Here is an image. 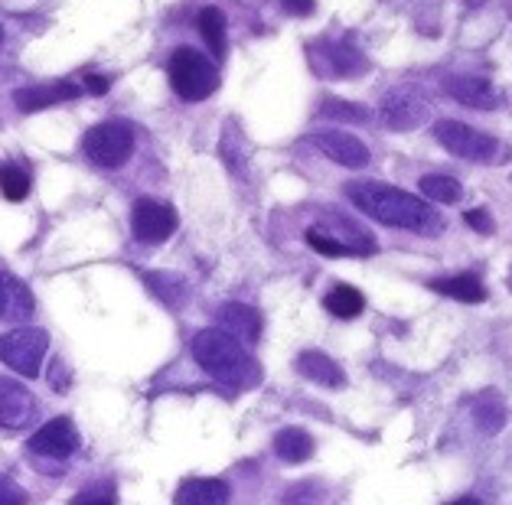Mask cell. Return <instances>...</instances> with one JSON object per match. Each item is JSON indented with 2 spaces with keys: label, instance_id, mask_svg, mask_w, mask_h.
Segmentation results:
<instances>
[{
  "label": "cell",
  "instance_id": "1",
  "mask_svg": "<svg viewBox=\"0 0 512 505\" xmlns=\"http://www.w3.org/2000/svg\"><path fill=\"white\" fill-rule=\"evenodd\" d=\"M343 193L353 199V206L366 212L369 219H376L392 229H408L418 235H441L444 232V216L431 202L405 193V189L376 183V180H359L346 183Z\"/></svg>",
  "mask_w": 512,
  "mask_h": 505
},
{
  "label": "cell",
  "instance_id": "2",
  "mask_svg": "<svg viewBox=\"0 0 512 505\" xmlns=\"http://www.w3.org/2000/svg\"><path fill=\"white\" fill-rule=\"evenodd\" d=\"M193 359L212 378H219V382L232 388H255L261 382V365L222 326H209V330L193 336Z\"/></svg>",
  "mask_w": 512,
  "mask_h": 505
},
{
  "label": "cell",
  "instance_id": "3",
  "mask_svg": "<svg viewBox=\"0 0 512 505\" xmlns=\"http://www.w3.org/2000/svg\"><path fill=\"white\" fill-rule=\"evenodd\" d=\"M170 85L183 101H206L219 88V69L203 53L180 46L170 56Z\"/></svg>",
  "mask_w": 512,
  "mask_h": 505
},
{
  "label": "cell",
  "instance_id": "4",
  "mask_svg": "<svg viewBox=\"0 0 512 505\" xmlns=\"http://www.w3.org/2000/svg\"><path fill=\"white\" fill-rule=\"evenodd\" d=\"M46 349H49V336L43 330H36V326H20V330L0 336V362L27 378L40 375Z\"/></svg>",
  "mask_w": 512,
  "mask_h": 505
},
{
  "label": "cell",
  "instance_id": "5",
  "mask_svg": "<svg viewBox=\"0 0 512 505\" xmlns=\"http://www.w3.org/2000/svg\"><path fill=\"white\" fill-rule=\"evenodd\" d=\"M434 141L441 144L447 154H454L460 160H473V163H490L499 147L496 137L470 128L464 121H454V118H441L434 124Z\"/></svg>",
  "mask_w": 512,
  "mask_h": 505
},
{
  "label": "cell",
  "instance_id": "6",
  "mask_svg": "<svg viewBox=\"0 0 512 505\" xmlns=\"http://www.w3.org/2000/svg\"><path fill=\"white\" fill-rule=\"evenodd\" d=\"M82 147H85V157H89L95 167L118 170L134 154V134L131 128H124V124L105 121V124H95V128L85 134Z\"/></svg>",
  "mask_w": 512,
  "mask_h": 505
},
{
  "label": "cell",
  "instance_id": "7",
  "mask_svg": "<svg viewBox=\"0 0 512 505\" xmlns=\"http://www.w3.org/2000/svg\"><path fill=\"white\" fill-rule=\"evenodd\" d=\"M310 66L317 75H327V79H353L369 69L366 56L359 53L353 43L346 40H320L307 46Z\"/></svg>",
  "mask_w": 512,
  "mask_h": 505
},
{
  "label": "cell",
  "instance_id": "8",
  "mask_svg": "<svg viewBox=\"0 0 512 505\" xmlns=\"http://www.w3.org/2000/svg\"><path fill=\"white\" fill-rule=\"evenodd\" d=\"M131 229L137 235V242L157 245L167 242V238L177 232V212L167 202L157 199H137L131 209Z\"/></svg>",
  "mask_w": 512,
  "mask_h": 505
},
{
  "label": "cell",
  "instance_id": "9",
  "mask_svg": "<svg viewBox=\"0 0 512 505\" xmlns=\"http://www.w3.org/2000/svg\"><path fill=\"white\" fill-rule=\"evenodd\" d=\"M431 108L415 88H392L389 95L382 98V121L389 124L392 131H415L428 121Z\"/></svg>",
  "mask_w": 512,
  "mask_h": 505
},
{
  "label": "cell",
  "instance_id": "10",
  "mask_svg": "<svg viewBox=\"0 0 512 505\" xmlns=\"http://www.w3.org/2000/svg\"><path fill=\"white\" fill-rule=\"evenodd\" d=\"M79 444H82V437L76 431V424H72V418H53L30 437L27 450L33 453V457L69 460L72 453L79 450Z\"/></svg>",
  "mask_w": 512,
  "mask_h": 505
},
{
  "label": "cell",
  "instance_id": "11",
  "mask_svg": "<svg viewBox=\"0 0 512 505\" xmlns=\"http://www.w3.org/2000/svg\"><path fill=\"white\" fill-rule=\"evenodd\" d=\"M36 398L30 388H23L14 378H0V427L4 431H23L36 424Z\"/></svg>",
  "mask_w": 512,
  "mask_h": 505
},
{
  "label": "cell",
  "instance_id": "12",
  "mask_svg": "<svg viewBox=\"0 0 512 505\" xmlns=\"http://www.w3.org/2000/svg\"><path fill=\"white\" fill-rule=\"evenodd\" d=\"M317 150H323L330 160H336L340 167L346 170H362L369 163V150L366 144L359 141L353 134H343V131H323V134H314L310 137Z\"/></svg>",
  "mask_w": 512,
  "mask_h": 505
},
{
  "label": "cell",
  "instance_id": "13",
  "mask_svg": "<svg viewBox=\"0 0 512 505\" xmlns=\"http://www.w3.org/2000/svg\"><path fill=\"white\" fill-rule=\"evenodd\" d=\"M447 95H451L454 101H460V105L467 108H477V111H490L499 105V95L496 88L480 79V75H451V79L444 82Z\"/></svg>",
  "mask_w": 512,
  "mask_h": 505
},
{
  "label": "cell",
  "instance_id": "14",
  "mask_svg": "<svg viewBox=\"0 0 512 505\" xmlns=\"http://www.w3.org/2000/svg\"><path fill=\"white\" fill-rule=\"evenodd\" d=\"M79 95H82V88H76L72 82L27 85V88H20V92L14 95V105L20 111H27V115H33V111L49 108V105H59V101H69V98H79Z\"/></svg>",
  "mask_w": 512,
  "mask_h": 505
},
{
  "label": "cell",
  "instance_id": "15",
  "mask_svg": "<svg viewBox=\"0 0 512 505\" xmlns=\"http://www.w3.org/2000/svg\"><path fill=\"white\" fill-rule=\"evenodd\" d=\"M219 323L229 336H235L239 343H258L261 336V313L248 303H226L219 310Z\"/></svg>",
  "mask_w": 512,
  "mask_h": 505
},
{
  "label": "cell",
  "instance_id": "16",
  "mask_svg": "<svg viewBox=\"0 0 512 505\" xmlns=\"http://www.w3.org/2000/svg\"><path fill=\"white\" fill-rule=\"evenodd\" d=\"M297 372H301L307 382H314V385H323V388H343L346 385V375L343 369L336 365L330 356H323V352L317 349H307L297 356Z\"/></svg>",
  "mask_w": 512,
  "mask_h": 505
},
{
  "label": "cell",
  "instance_id": "17",
  "mask_svg": "<svg viewBox=\"0 0 512 505\" xmlns=\"http://www.w3.org/2000/svg\"><path fill=\"white\" fill-rule=\"evenodd\" d=\"M173 502L177 505H229V486H226V479H212V476L186 479L177 489V496H173Z\"/></svg>",
  "mask_w": 512,
  "mask_h": 505
},
{
  "label": "cell",
  "instance_id": "18",
  "mask_svg": "<svg viewBox=\"0 0 512 505\" xmlns=\"http://www.w3.org/2000/svg\"><path fill=\"white\" fill-rule=\"evenodd\" d=\"M431 290L437 294L451 297V300H460V303H480L486 300V287L477 274H454V277H437L431 281Z\"/></svg>",
  "mask_w": 512,
  "mask_h": 505
},
{
  "label": "cell",
  "instance_id": "19",
  "mask_svg": "<svg viewBox=\"0 0 512 505\" xmlns=\"http://www.w3.org/2000/svg\"><path fill=\"white\" fill-rule=\"evenodd\" d=\"M314 450H317L314 437L301 431V427H284V431L274 437V453H278L284 463H307L314 457Z\"/></svg>",
  "mask_w": 512,
  "mask_h": 505
},
{
  "label": "cell",
  "instance_id": "20",
  "mask_svg": "<svg viewBox=\"0 0 512 505\" xmlns=\"http://www.w3.org/2000/svg\"><path fill=\"white\" fill-rule=\"evenodd\" d=\"M33 313V297L30 290L23 287L20 281H14V277H7L4 271H0V317H30Z\"/></svg>",
  "mask_w": 512,
  "mask_h": 505
},
{
  "label": "cell",
  "instance_id": "21",
  "mask_svg": "<svg viewBox=\"0 0 512 505\" xmlns=\"http://www.w3.org/2000/svg\"><path fill=\"white\" fill-rule=\"evenodd\" d=\"M196 27H199V33H203V40H206L212 56H216V59L226 56V17H222L219 7H203V10H199Z\"/></svg>",
  "mask_w": 512,
  "mask_h": 505
},
{
  "label": "cell",
  "instance_id": "22",
  "mask_svg": "<svg viewBox=\"0 0 512 505\" xmlns=\"http://www.w3.org/2000/svg\"><path fill=\"white\" fill-rule=\"evenodd\" d=\"M323 303H327V310L340 320H353L362 313V307H366V300H362V294L353 284H336Z\"/></svg>",
  "mask_w": 512,
  "mask_h": 505
},
{
  "label": "cell",
  "instance_id": "23",
  "mask_svg": "<svg viewBox=\"0 0 512 505\" xmlns=\"http://www.w3.org/2000/svg\"><path fill=\"white\" fill-rule=\"evenodd\" d=\"M219 154L226 160V167L232 173H245L248 167V154H245V141L239 134V124L229 121L226 128H222V137H219Z\"/></svg>",
  "mask_w": 512,
  "mask_h": 505
},
{
  "label": "cell",
  "instance_id": "24",
  "mask_svg": "<svg viewBox=\"0 0 512 505\" xmlns=\"http://www.w3.org/2000/svg\"><path fill=\"white\" fill-rule=\"evenodd\" d=\"M418 189L431 202H444V206H451V202H460V196H464V186H460L454 176H441V173L421 176Z\"/></svg>",
  "mask_w": 512,
  "mask_h": 505
},
{
  "label": "cell",
  "instance_id": "25",
  "mask_svg": "<svg viewBox=\"0 0 512 505\" xmlns=\"http://www.w3.org/2000/svg\"><path fill=\"white\" fill-rule=\"evenodd\" d=\"M473 418H477L480 431L499 434V431H503V421H506V408H503V401L493 395V391H486V395L477 401V408H473Z\"/></svg>",
  "mask_w": 512,
  "mask_h": 505
},
{
  "label": "cell",
  "instance_id": "26",
  "mask_svg": "<svg viewBox=\"0 0 512 505\" xmlns=\"http://www.w3.org/2000/svg\"><path fill=\"white\" fill-rule=\"evenodd\" d=\"M0 193L10 202L27 199L30 193V173L17 167V163H0Z\"/></svg>",
  "mask_w": 512,
  "mask_h": 505
},
{
  "label": "cell",
  "instance_id": "27",
  "mask_svg": "<svg viewBox=\"0 0 512 505\" xmlns=\"http://www.w3.org/2000/svg\"><path fill=\"white\" fill-rule=\"evenodd\" d=\"M144 281L151 284L154 294L164 303H170V307H180L183 297H186V287L177 281V277H170V274H144Z\"/></svg>",
  "mask_w": 512,
  "mask_h": 505
},
{
  "label": "cell",
  "instance_id": "28",
  "mask_svg": "<svg viewBox=\"0 0 512 505\" xmlns=\"http://www.w3.org/2000/svg\"><path fill=\"white\" fill-rule=\"evenodd\" d=\"M307 245L317 251V255H327V258H346L353 255L349 245H343V238H336L323 229H307Z\"/></svg>",
  "mask_w": 512,
  "mask_h": 505
},
{
  "label": "cell",
  "instance_id": "29",
  "mask_svg": "<svg viewBox=\"0 0 512 505\" xmlns=\"http://www.w3.org/2000/svg\"><path fill=\"white\" fill-rule=\"evenodd\" d=\"M320 115L340 118V121H369V108L353 105V101H343V98H327L320 105Z\"/></svg>",
  "mask_w": 512,
  "mask_h": 505
},
{
  "label": "cell",
  "instance_id": "30",
  "mask_svg": "<svg viewBox=\"0 0 512 505\" xmlns=\"http://www.w3.org/2000/svg\"><path fill=\"white\" fill-rule=\"evenodd\" d=\"M27 489L17 486L14 479L0 473V505H27Z\"/></svg>",
  "mask_w": 512,
  "mask_h": 505
},
{
  "label": "cell",
  "instance_id": "31",
  "mask_svg": "<svg viewBox=\"0 0 512 505\" xmlns=\"http://www.w3.org/2000/svg\"><path fill=\"white\" fill-rule=\"evenodd\" d=\"M464 219H467L470 229H473V232H480V235H493V232H496L493 216H490V212H486V209H470Z\"/></svg>",
  "mask_w": 512,
  "mask_h": 505
},
{
  "label": "cell",
  "instance_id": "32",
  "mask_svg": "<svg viewBox=\"0 0 512 505\" xmlns=\"http://www.w3.org/2000/svg\"><path fill=\"white\" fill-rule=\"evenodd\" d=\"M314 4H317V0H281V7L291 17H310V14H314Z\"/></svg>",
  "mask_w": 512,
  "mask_h": 505
},
{
  "label": "cell",
  "instance_id": "33",
  "mask_svg": "<svg viewBox=\"0 0 512 505\" xmlns=\"http://www.w3.org/2000/svg\"><path fill=\"white\" fill-rule=\"evenodd\" d=\"M69 505H118L115 496H98V492H82V496H76Z\"/></svg>",
  "mask_w": 512,
  "mask_h": 505
},
{
  "label": "cell",
  "instance_id": "34",
  "mask_svg": "<svg viewBox=\"0 0 512 505\" xmlns=\"http://www.w3.org/2000/svg\"><path fill=\"white\" fill-rule=\"evenodd\" d=\"M85 88H89L92 95H105L111 88V79H105V75H89V79H85Z\"/></svg>",
  "mask_w": 512,
  "mask_h": 505
},
{
  "label": "cell",
  "instance_id": "35",
  "mask_svg": "<svg viewBox=\"0 0 512 505\" xmlns=\"http://www.w3.org/2000/svg\"><path fill=\"white\" fill-rule=\"evenodd\" d=\"M49 385H53L56 391L69 388V372L62 375V362H56V365H53V378H49Z\"/></svg>",
  "mask_w": 512,
  "mask_h": 505
},
{
  "label": "cell",
  "instance_id": "36",
  "mask_svg": "<svg viewBox=\"0 0 512 505\" xmlns=\"http://www.w3.org/2000/svg\"><path fill=\"white\" fill-rule=\"evenodd\" d=\"M451 505H483L480 499H473V496H464V499H454Z\"/></svg>",
  "mask_w": 512,
  "mask_h": 505
},
{
  "label": "cell",
  "instance_id": "37",
  "mask_svg": "<svg viewBox=\"0 0 512 505\" xmlns=\"http://www.w3.org/2000/svg\"><path fill=\"white\" fill-rule=\"evenodd\" d=\"M467 4H470V7H477V4H480V0H467Z\"/></svg>",
  "mask_w": 512,
  "mask_h": 505
}]
</instances>
